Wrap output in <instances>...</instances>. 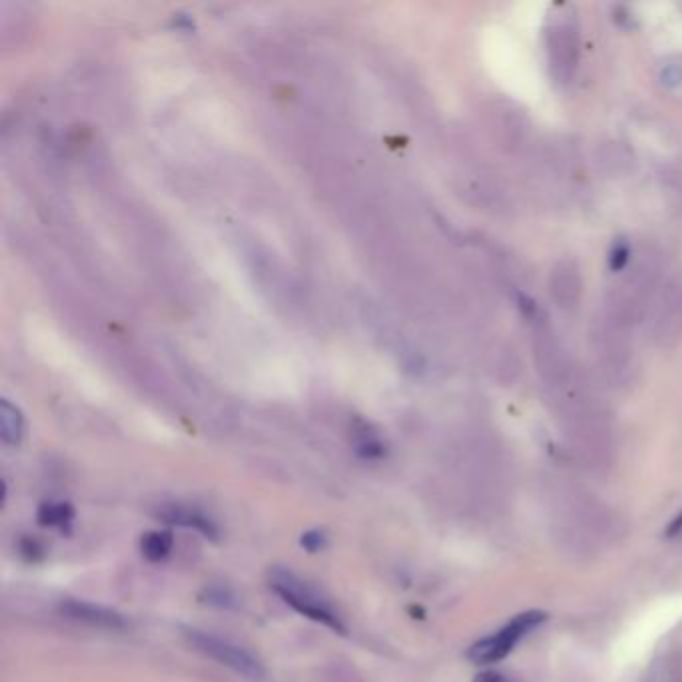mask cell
Segmentation results:
<instances>
[{
  "instance_id": "obj_1",
  "label": "cell",
  "mask_w": 682,
  "mask_h": 682,
  "mask_svg": "<svg viewBox=\"0 0 682 682\" xmlns=\"http://www.w3.org/2000/svg\"><path fill=\"white\" fill-rule=\"evenodd\" d=\"M270 588L288 604L292 606L298 614L324 624L330 630L344 632V624L340 622L338 614L332 610L328 600H324L310 584L300 580L296 574L290 570L274 568L270 572Z\"/></svg>"
},
{
  "instance_id": "obj_2",
  "label": "cell",
  "mask_w": 682,
  "mask_h": 682,
  "mask_svg": "<svg viewBox=\"0 0 682 682\" xmlns=\"http://www.w3.org/2000/svg\"><path fill=\"white\" fill-rule=\"evenodd\" d=\"M546 620V612L542 610H528L522 614H516L504 628H500L496 634L486 636L478 642H474L468 648V658L474 664H492L508 656L512 646L526 636L530 630L538 628Z\"/></svg>"
},
{
  "instance_id": "obj_3",
  "label": "cell",
  "mask_w": 682,
  "mask_h": 682,
  "mask_svg": "<svg viewBox=\"0 0 682 682\" xmlns=\"http://www.w3.org/2000/svg\"><path fill=\"white\" fill-rule=\"evenodd\" d=\"M184 636L190 642V646H194L198 652L206 654L208 658L220 662L222 666H226V668H230V670H234V672H238L250 680H260L264 676L262 664L244 648H240L228 640H222L218 636L206 634L202 630H194V628L184 630Z\"/></svg>"
},
{
  "instance_id": "obj_4",
  "label": "cell",
  "mask_w": 682,
  "mask_h": 682,
  "mask_svg": "<svg viewBox=\"0 0 682 682\" xmlns=\"http://www.w3.org/2000/svg\"><path fill=\"white\" fill-rule=\"evenodd\" d=\"M62 614L72 618V620H80L86 622L90 626H98V628H122L124 620L118 612L104 608V606H96L90 602H80V600H68L60 606Z\"/></svg>"
},
{
  "instance_id": "obj_5",
  "label": "cell",
  "mask_w": 682,
  "mask_h": 682,
  "mask_svg": "<svg viewBox=\"0 0 682 682\" xmlns=\"http://www.w3.org/2000/svg\"><path fill=\"white\" fill-rule=\"evenodd\" d=\"M158 516L164 522H168V524H178V526H184V528H194L196 532H202L208 538L216 536L214 524L202 512H198L194 508H186V506H180V504H168L166 508H162L158 512Z\"/></svg>"
},
{
  "instance_id": "obj_6",
  "label": "cell",
  "mask_w": 682,
  "mask_h": 682,
  "mask_svg": "<svg viewBox=\"0 0 682 682\" xmlns=\"http://www.w3.org/2000/svg\"><path fill=\"white\" fill-rule=\"evenodd\" d=\"M174 546V538L170 530H150L140 538V552L150 562L164 560Z\"/></svg>"
},
{
  "instance_id": "obj_7",
  "label": "cell",
  "mask_w": 682,
  "mask_h": 682,
  "mask_svg": "<svg viewBox=\"0 0 682 682\" xmlns=\"http://www.w3.org/2000/svg\"><path fill=\"white\" fill-rule=\"evenodd\" d=\"M40 526L64 528L74 518V508L68 502H44L36 512Z\"/></svg>"
},
{
  "instance_id": "obj_8",
  "label": "cell",
  "mask_w": 682,
  "mask_h": 682,
  "mask_svg": "<svg viewBox=\"0 0 682 682\" xmlns=\"http://www.w3.org/2000/svg\"><path fill=\"white\" fill-rule=\"evenodd\" d=\"M22 436V420L16 410L4 404L2 408V438L8 444H18Z\"/></svg>"
},
{
  "instance_id": "obj_9",
  "label": "cell",
  "mask_w": 682,
  "mask_h": 682,
  "mask_svg": "<svg viewBox=\"0 0 682 682\" xmlns=\"http://www.w3.org/2000/svg\"><path fill=\"white\" fill-rule=\"evenodd\" d=\"M628 256H630V246L624 238H618L614 244H612V250H610V256H608V264H610V270L612 272H620L626 262H628Z\"/></svg>"
},
{
  "instance_id": "obj_10",
  "label": "cell",
  "mask_w": 682,
  "mask_h": 682,
  "mask_svg": "<svg viewBox=\"0 0 682 682\" xmlns=\"http://www.w3.org/2000/svg\"><path fill=\"white\" fill-rule=\"evenodd\" d=\"M302 546L306 548V550H310V552H316V550H320L322 546H324V534L322 532H318V530H312V532H306V534H302Z\"/></svg>"
},
{
  "instance_id": "obj_11",
  "label": "cell",
  "mask_w": 682,
  "mask_h": 682,
  "mask_svg": "<svg viewBox=\"0 0 682 682\" xmlns=\"http://www.w3.org/2000/svg\"><path fill=\"white\" fill-rule=\"evenodd\" d=\"M662 82H664V84H668V86H676V84H680V82H682V74H680V70H678V68H674V66H668V68L662 72Z\"/></svg>"
},
{
  "instance_id": "obj_12",
  "label": "cell",
  "mask_w": 682,
  "mask_h": 682,
  "mask_svg": "<svg viewBox=\"0 0 682 682\" xmlns=\"http://www.w3.org/2000/svg\"><path fill=\"white\" fill-rule=\"evenodd\" d=\"M664 534H666V538H676V536H682V512H680V514H678L674 520H670V524L666 526Z\"/></svg>"
},
{
  "instance_id": "obj_13",
  "label": "cell",
  "mask_w": 682,
  "mask_h": 682,
  "mask_svg": "<svg viewBox=\"0 0 682 682\" xmlns=\"http://www.w3.org/2000/svg\"><path fill=\"white\" fill-rule=\"evenodd\" d=\"M474 682H508L502 674H498V672H494V670H486V672H480L476 678H474Z\"/></svg>"
}]
</instances>
